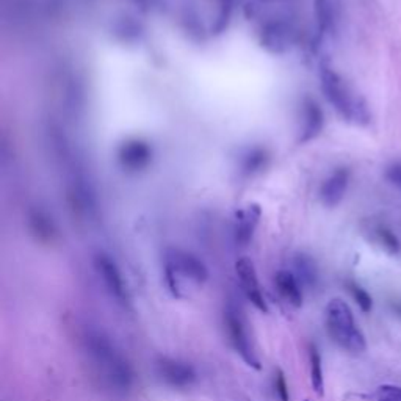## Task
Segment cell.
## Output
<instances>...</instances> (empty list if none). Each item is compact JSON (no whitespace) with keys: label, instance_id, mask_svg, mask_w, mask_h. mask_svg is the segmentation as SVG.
Here are the masks:
<instances>
[{"label":"cell","instance_id":"obj_16","mask_svg":"<svg viewBox=\"0 0 401 401\" xmlns=\"http://www.w3.org/2000/svg\"><path fill=\"white\" fill-rule=\"evenodd\" d=\"M309 364H311V386L318 397L325 395V377H323V364L321 356L315 346H311L309 351Z\"/></svg>","mask_w":401,"mask_h":401},{"label":"cell","instance_id":"obj_1","mask_svg":"<svg viewBox=\"0 0 401 401\" xmlns=\"http://www.w3.org/2000/svg\"><path fill=\"white\" fill-rule=\"evenodd\" d=\"M85 351L105 384L115 392H127L134 384V370L115 344L99 331H88L83 337Z\"/></svg>","mask_w":401,"mask_h":401},{"label":"cell","instance_id":"obj_13","mask_svg":"<svg viewBox=\"0 0 401 401\" xmlns=\"http://www.w3.org/2000/svg\"><path fill=\"white\" fill-rule=\"evenodd\" d=\"M302 120H301V129H300V141L307 143L318 136L321 129H323V111L317 104L309 101L304 104L302 108Z\"/></svg>","mask_w":401,"mask_h":401},{"label":"cell","instance_id":"obj_5","mask_svg":"<svg viewBox=\"0 0 401 401\" xmlns=\"http://www.w3.org/2000/svg\"><path fill=\"white\" fill-rule=\"evenodd\" d=\"M225 326L229 335V342L234 346V350L240 354V358L245 360V364L254 370H260V363L251 344V339L248 335L246 321L243 318L241 312L234 306H229L225 311Z\"/></svg>","mask_w":401,"mask_h":401},{"label":"cell","instance_id":"obj_12","mask_svg":"<svg viewBox=\"0 0 401 401\" xmlns=\"http://www.w3.org/2000/svg\"><path fill=\"white\" fill-rule=\"evenodd\" d=\"M120 163L129 171H138L148 167L150 162V149L146 143L132 140L124 143L118 153Z\"/></svg>","mask_w":401,"mask_h":401},{"label":"cell","instance_id":"obj_21","mask_svg":"<svg viewBox=\"0 0 401 401\" xmlns=\"http://www.w3.org/2000/svg\"><path fill=\"white\" fill-rule=\"evenodd\" d=\"M386 179L389 181L392 185H395L401 190V163H395V165L387 168Z\"/></svg>","mask_w":401,"mask_h":401},{"label":"cell","instance_id":"obj_17","mask_svg":"<svg viewBox=\"0 0 401 401\" xmlns=\"http://www.w3.org/2000/svg\"><path fill=\"white\" fill-rule=\"evenodd\" d=\"M377 240L381 246H383L389 254H398L401 251V243L398 237L393 234L391 229L387 227H378L377 229Z\"/></svg>","mask_w":401,"mask_h":401},{"label":"cell","instance_id":"obj_20","mask_svg":"<svg viewBox=\"0 0 401 401\" xmlns=\"http://www.w3.org/2000/svg\"><path fill=\"white\" fill-rule=\"evenodd\" d=\"M273 386H274L276 397L279 398V401H290V393H288V384H287L286 377H284V373H282V370H276Z\"/></svg>","mask_w":401,"mask_h":401},{"label":"cell","instance_id":"obj_10","mask_svg":"<svg viewBox=\"0 0 401 401\" xmlns=\"http://www.w3.org/2000/svg\"><path fill=\"white\" fill-rule=\"evenodd\" d=\"M260 218L262 210L258 204H248L246 207H243L237 212L234 223V235L240 246L249 245V241L253 240L255 231H258Z\"/></svg>","mask_w":401,"mask_h":401},{"label":"cell","instance_id":"obj_18","mask_svg":"<svg viewBox=\"0 0 401 401\" xmlns=\"http://www.w3.org/2000/svg\"><path fill=\"white\" fill-rule=\"evenodd\" d=\"M348 288H350V293L353 295V298L354 301L358 302V306L360 307V311H363L364 314H368V312H372V307H373V301H372V297L368 295L363 287H359L358 284H348Z\"/></svg>","mask_w":401,"mask_h":401},{"label":"cell","instance_id":"obj_9","mask_svg":"<svg viewBox=\"0 0 401 401\" xmlns=\"http://www.w3.org/2000/svg\"><path fill=\"white\" fill-rule=\"evenodd\" d=\"M235 273L240 281V287L243 293H245V297L253 302L255 309H259V311L264 314H268L267 300L260 288L258 272H255L253 260L249 258H240L235 262Z\"/></svg>","mask_w":401,"mask_h":401},{"label":"cell","instance_id":"obj_22","mask_svg":"<svg viewBox=\"0 0 401 401\" xmlns=\"http://www.w3.org/2000/svg\"><path fill=\"white\" fill-rule=\"evenodd\" d=\"M304 401H309V400H304Z\"/></svg>","mask_w":401,"mask_h":401},{"label":"cell","instance_id":"obj_7","mask_svg":"<svg viewBox=\"0 0 401 401\" xmlns=\"http://www.w3.org/2000/svg\"><path fill=\"white\" fill-rule=\"evenodd\" d=\"M260 43L272 54H284L290 50V48L297 39V31L293 25L286 19H273L268 21L259 31Z\"/></svg>","mask_w":401,"mask_h":401},{"label":"cell","instance_id":"obj_11","mask_svg":"<svg viewBox=\"0 0 401 401\" xmlns=\"http://www.w3.org/2000/svg\"><path fill=\"white\" fill-rule=\"evenodd\" d=\"M350 183V171L346 168H339L321 183L320 199L328 207L339 206L342 199L345 198V193Z\"/></svg>","mask_w":401,"mask_h":401},{"label":"cell","instance_id":"obj_6","mask_svg":"<svg viewBox=\"0 0 401 401\" xmlns=\"http://www.w3.org/2000/svg\"><path fill=\"white\" fill-rule=\"evenodd\" d=\"M94 269L102 279L105 288L110 293V297L116 302L126 306L129 302V290L126 286V281L122 278L121 269L118 268L116 262L105 253H97L94 255Z\"/></svg>","mask_w":401,"mask_h":401},{"label":"cell","instance_id":"obj_8","mask_svg":"<svg viewBox=\"0 0 401 401\" xmlns=\"http://www.w3.org/2000/svg\"><path fill=\"white\" fill-rule=\"evenodd\" d=\"M155 370L163 383L173 387V389H188V387H192L196 383V378H198L192 365L171 358L157 360Z\"/></svg>","mask_w":401,"mask_h":401},{"label":"cell","instance_id":"obj_3","mask_svg":"<svg viewBox=\"0 0 401 401\" xmlns=\"http://www.w3.org/2000/svg\"><path fill=\"white\" fill-rule=\"evenodd\" d=\"M320 85L325 97L334 110L348 122L364 124L368 121V111L365 102L353 93L344 77L337 74L331 66H321Z\"/></svg>","mask_w":401,"mask_h":401},{"label":"cell","instance_id":"obj_2","mask_svg":"<svg viewBox=\"0 0 401 401\" xmlns=\"http://www.w3.org/2000/svg\"><path fill=\"white\" fill-rule=\"evenodd\" d=\"M209 279V269L195 254L179 248L165 253V282L176 300L188 298L192 288H199Z\"/></svg>","mask_w":401,"mask_h":401},{"label":"cell","instance_id":"obj_4","mask_svg":"<svg viewBox=\"0 0 401 401\" xmlns=\"http://www.w3.org/2000/svg\"><path fill=\"white\" fill-rule=\"evenodd\" d=\"M326 331L331 340L339 345L342 350L348 353H364L367 350V342L363 331L359 330L354 320L351 307L346 301L332 298L325 309Z\"/></svg>","mask_w":401,"mask_h":401},{"label":"cell","instance_id":"obj_15","mask_svg":"<svg viewBox=\"0 0 401 401\" xmlns=\"http://www.w3.org/2000/svg\"><path fill=\"white\" fill-rule=\"evenodd\" d=\"M295 268H297V278L300 279L301 286L315 287L318 281V269L312 258L306 254H298L295 259Z\"/></svg>","mask_w":401,"mask_h":401},{"label":"cell","instance_id":"obj_19","mask_svg":"<svg viewBox=\"0 0 401 401\" xmlns=\"http://www.w3.org/2000/svg\"><path fill=\"white\" fill-rule=\"evenodd\" d=\"M373 401H401V387L384 384L379 386L372 395Z\"/></svg>","mask_w":401,"mask_h":401},{"label":"cell","instance_id":"obj_14","mask_svg":"<svg viewBox=\"0 0 401 401\" xmlns=\"http://www.w3.org/2000/svg\"><path fill=\"white\" fill-rule=\"evenodd\" d=\"M276 288L282 298L293 307L302 306V286L297 274H293L288 269H279L274 278Z\"/></svg>","mask_w":401,"mask_h":401}]
</instances>
